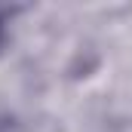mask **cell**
<instances>
[{
    "label": "cell",
    "mask_w": 132,
    "mask_h": 132,
    "mask_svg": "<svg viewBox=\"0 0 132 132\" xmlns=\"http://www.w3.org/2000/svg\"><path fill=\"white\" fill-rule=\"evenodd\" d=\"M95 68H98V55H95L92 49H83V52H77L74 62H71V77H89Z\"/></svg>",
    "instance_id": "6da1fadb"
},
{
    "label": "cell",
    "mask_w": 132,
    "mask_h": 132,
    "mask_svg": "<svg viewBox=\"0 0 132 132\" xmlns=\"http://www.w3.org/2000/svg\"><path fill=\"white\" fill-rule=\"evenodd\" d=\"M6 40H9V34H6V22L0 19V52L6 49Z\"/></svg>",
    "instance_id": "3957f363"
},
{
    "label": "cell",
    "mask_w": 132,
    "mask_h": 132,
    "mask_svg": "<svg viewBox=\"0 0 132 132\" xmlns=\"http://www.w3.org/2000/svg\"><path fill=\"white\" fill-rule=\"evenodd\" d=\"M0 132H19V120L12 114H0Z\"/></svg>",
    "instance_id": "7a4b0ae2"
}]
</instances>
